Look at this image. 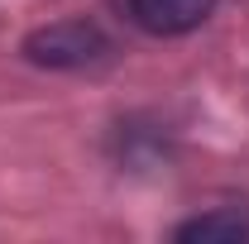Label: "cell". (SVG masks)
I'll return each instance as SVG.
<instances>
[{"mask_svg": "<svg viewBox=\"0 0 249 244\" xmlns=\"http://www.w3.org/2000/svg\"><path fill=\"white\" fill-rule=\"evenodd\" d=\"M173 240H201V244H245L249 240V206H211L173 230Z\"/></svg>", "mask_w": 249, "mask_h": 244, "instance_id": "3", "label": "cell"}, {"mask_svg": "<svg viewBox=\"0 0 249 244\" xmlns=\"http://www.w3.org/2000/svg\"><path fill=\"white\" fill-rule=\"evenodd\" d=\"M110 53V38L96 29L91 19H58V24H43L24 38V58L34 67H87L101 62Z\"/></svg>", "mask_w": 249, "mask_h": 244, "instance_id": "1", "label": "cell"}, {"mask_svg": "<svg viewBox=\"0 0 249 244\" xmlns=\"http://www.w3.org/2000/svg\"><path fill=\"white\" fill-rule=\"evenodd\" d=\"M129 19L144 34H158V38H178V34L201 29L216 10V0H124Z\"/></svg>", "mask_w": 249, "mask_h": 244, "instance_id": "2", "label": "cell"}]
</instances>
